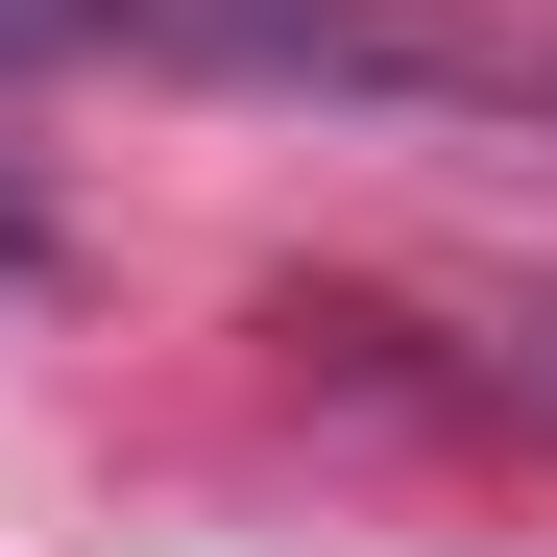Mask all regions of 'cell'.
I'll return each mask as SVG.
<instances>
[]
</instances>
